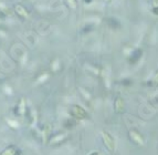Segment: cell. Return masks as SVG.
Here are the masks:
<instances>
[{"label":"cell","mask_w":158,"mask_h":155,"mask_svg":"<svg viewBox=\"0 0 158 155\" xmlns=\"http://www.w3.org/2000/svg\"><path fill=\"white\" fill-rule=\"evenodd\" d=\"M16 11H17V13H18L19 16L23 17L24 19H27V18L29 17V13H28V11L26 10V8H23V7L20 6V5H17V6H16Z\"/></svg>","instance_id":"obj_1"},{"label":"cell","mask_w":158,"mask_h":155,"mask_svg":"<svg viewBox=\"0 0 158 155\" xmlns=\"http://www.w3.org/2000/svg\"><path fill=\"white\" fill-rule=\"evenodd\" d=\"M0 155H17V152L15 151L13 147H8L6 151H3L2 154H0Z\"/></svg>","instance_id":"obj_2"},{"label":"cell","mask_w":158,"mask_h":155,"mask_svg":"<svg viewBox=\"0 0 158 155\" xmlns=\"http://www.w3.org/2000/svg\"><path fill=\"white\" fill-rule=\"evenodd\" d=\"M68 2H69V5L73 8V9L76 8V1H75V0H68Z\"/></svg>","instance_id":"obj_3"},{"label":"cell","mask_w":158,"mask_h":155,"mask_svg":"<svg viewBox=\"0 0 158 155\" xmlns=\"http://www.w3.org/2000/svg\"><path fill=\"white\" fill-rule=\"evenodd\" d=\"M154 5H155V6H158V0H154Z\"/></svg>","instance_id":"obj_4"},{"label":"cell","mask_w":158,"mask_h":155,"mask_svg":"<svg viewBox=\"0 0 158 155\" xmlns=\"http://www.w3.org/2000/svg\"><path fill=\"white\" fill-rule=\"evenodd\" d=\"M92 155H97V154H92Z\"/></svg>","instance_id":"obj_5"}]
</instances>
